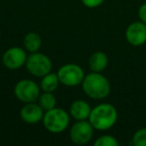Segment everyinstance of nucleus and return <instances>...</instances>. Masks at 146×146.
I'll list each match as a JSON object with an SVG mask.
<instances>
[{"label": "nucleus", "instance_id": "obj_15", "mask_svg": "<svg viewBox=\"0 0 146 146\" xmlns=\"http://www.w3.org/2000/svg\"><path fill=\"white\" fill-rule=\"evenodd\" d=\"M38 104L41 106L44 111H48L50 109H53L56 107V97L54 96L53 92H43L40 93L38 97Z\"/></svg>", "mask_w": 146, "mask_h": 146}, {"label": "nucleus", "instance_id": "obj_19", "mask_svg": "<svg viewBox=\"0 0 146 146\" xmlns=\"http://www.w3.org/2000/svg\"><path fill=\"white\" fill-rule=\"evenodd\" d=\"M138 17H139L140 21L146 24V2L140 5L139 9H138Z\"/></svg>", "mask_w": 146, "mask_h": 146}, {"label": "nucleus", "instance_id": "obj_14", "mask_svg": "<svg viewBox=\"0 0 146 146\" xmlns=\"http://www.w3.org/2000/svg\"><path fill=\"white\" fill-rule=\"evenodd\" d=\"M42 45V39L40 35L36 32H28L23 38V46L29 53H34L39 51Z\"/></svg>", "mask_w": 146, "mask_h": 146}, {"label": "nucleus", "instance_id": "obj_4", "mask_svg": "<svg viewBox=\"0 0 146 146\" xmlns=\"http://www.w3.org/2000/svg\"><path fill=\"white\" fill-rule=\"evenodd\" d=\"M56 73L60 83L67 87H76L81 85L86 75L83 68L75 63H67L62 65Z\"/></svg>", "mask_w": 146, "mask_h": 146}, {"label": "nucleus", "instance_id": "obj_2", "mask_svg": "<svg viewBox=\"0 0 146 146\" xmlns=\"http://www.w3.org/2000/svg\"><path fill=\"white\" fill-rule=\"evenodd\" d=\"M118 119V112L115 106L110 103H101L92 108L88 118L95 130L106 131L116 124Z\"/></svg>", "mask_w": 146, "mask_h": 146}, {"label": "nucleus", "instance_id": "obj_12", "mask_svg": "<svg viewBox=\"0 0 146 146\" xmlns=\"http://www.w3.org/2000/svg\"><path fill=\"white\" fill-rule=\"evenodd\" d=\"M108 63H109L108 56L106 55V53L102 52V51L94 52L93 54H91L89 60H88L89 68L93 72H103L107 68Z\"/></svg>", "mask_w": 146, "mask_h": 146}, {"label": "nucleus", "instance_id": "obj_16", "mask_svg": "<svg viewBox=\"0 0 146 146\" xmlns=\"http://www.w3.org/2000/svg\"><path fill=\"white\" fill-rule=\"evenodd\" d=\"M119 144L118 140L113 135H109V134H105L94 141V146H117Z\"/></svg>", "mask_w": 146, "mask_h": 146}, {"label": "nucleus", "instance_id": "obj_7", "mask_svg": "<svg viewBox=\"0 0 146 146\" xmlns=\"http://www.w3.org/2000/svg\"><path fill=\"white\" fill-rule=\"evenodd\" d=\"M94 130L89 120H78L71 126L69 136L71 141L76 145H85L93 138Z\"/></svg>", "mask_w": 146, "mask_h": 146}, {"label": "nucleus", "instance_id": "obj_8", "mask_svg": "<svg viewBox=\"0 0 146 146\" xmlns=\"http://www.w3.org/2000/svg\"><path fill=\"white\" fill-rule=\"evenodd\" d=\"M26 50L22 47L13 46L8 48L2 55V63L7 69L17 70L25 66L27 60Z\"/></svg>", "mask_w": 146, "mask_h": 146}, {"label": "nucleus", "instance_id": "obj_13", "mask_svg": "<svg viewBox=\"0 0 146 146\" xmlns=\"http://www.w3.org/2000/svg\"><path fill=\"white\" fill-rule=\"evenodd\" d=\"M60 81L57 73L49 72L48 74L42 76L40 81V89L42 92H54L58 88Z\"/></svg>", "mask_w": 146, "mask_h": 146}, {"label": "nucleus", "instance_id": "obj_5", "mask_svg": "<svg viewBox=\"0 0 146 146\" xmlns=\"http://www.w3.org/2000/svg\"><path fill=\"white\" fill-rule=\"evenodd\" d=\"M25 67L31 75L41 78L42 76L51 72L52 61L44 53H40L39 51H37L34 53H30L27 56Z\"/></svg>", "mask_w": 146, "mask_h": 146}, {"label": "nucleus", "instance_id": "obj_6", "mask_svg": "<svg viewBox=\"0 0 146 146\" xmlns=\"http://www.w3.org/2000/svg\"><path fill=\"white\" fill-rule=\"evenodd\" d=\"M40 91V86L31 79H21L14 86L15 97L23 103L36 102Z\"/></svg>", "mask_w": 146, "mask_h": 146}, {"label": "nucleus", "instance_id": "obj_1", "mask_svg": "<svg viewBox=\"0 0 146 146\" xmlns=\"http://www.w3.org/2000/svg\"><path fill=\"white\" fill-rule=\"evenodd\" d=\"M81 86L85 95L94 100L104 99L109 95L111 91L109 80L100 72L91 71L86 74Z\"/></svg>", "mask_w": 146, "mask_h": 146}, {"label": "nucleus", "instance_id": "obj_11", "mask_svg": "<svg viewBox=\"0 0 146 146\" xmlns=\"http://www.w3.org/2000/svg\"><path fill=\"white\" fill-rule=\"evenodd\" d=\"M91 110L92 108L90 107L89 103L87 101L78 99L74 100L71 103L70 107H69V114L76 121H78V120H88L90 113H91Z\"/></svg>", "mask_w": 146, "mask_h": 146}, {"label": "nucleus", "instance_id": "obj_3", "mask_svg": "<svg viewBox=\"0 0 146 146\" xmlns=\"http://www.w3.org/2000/svg\"><path fill=\"white\" fill-rule=\"evenodd\" d=\"M70 114L62 108L54 107L44 112L42 123L48 132L53 134L62 133L70 124Z\"/></svg>", "mask_w": 146, "mask_h": 146}, {"label": "nucleus", "instance_id": "obj_17", "mask_svg": "<svg viewBox=\"0 0 146 146\" xmlns=\"http://www.w3.org/2000/svg\"><path fill=\"white\" fill-rule=\"evenodd\" d=\"M131 143L134 146H146V127L140 128L132 136Z\"/></svg>", "mask_w": 146, "mask_h": 146}, {"label": "nucleus", "instance_id": "obj_9", "mask_svg": "<svg viewBox=\"0 0 146 146\" xmlns=\"http://www.w3.org/2000/svg\"><path fill=\"white\" fill-rule=\"evenodd\" d=\"M125 38L132 46H142L146 43V24L142 21H134L127 26Z\"/></svg>", "mask_w": 146, "mask_h": 146}, {"label": "nucleus", "instance_id": "obj_18", "mask_svg": "<svg viewBox=\"0 0 146 146\" xmlns=\"http://www.w3.org/2000/svg\"><path fill=\"white\" fill-rule=\"evenodd\" d=\"M105 0H81L82 4L87 8H96L104 3Z\"/></svg>", "mask_w": 146, "mask_h": 146}, {"label": "nucleus", "instance_id": "obj_10", "mask_svg": "<svg viewBox=\"0 0 146 146\" xmlns=\"http://www.w3.org/2000/svg\"><path fill=\"white\" fill-rule=\"evenodd\" d=\"M44 112L45 111L38 103L30 102L24 103V106L20 109L19 115L21 120L26 124H37L38 122L42 121Z\"/></svg>", "mask_w": 146, "mask_h": 146}]
</instances>
